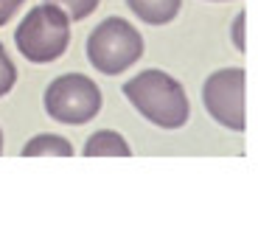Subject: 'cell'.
I'll return each mask as SVG.
<instances>
[{"instance_id":"obj_1","label":"cell","mask_w":258,"mask_h":227,"mask_svg":"<svg viewBox=\"0 0 258 227\" xmlns=\"http://www.w3.org/2000/svg\"><path fill=\"white\" fill-rule=\"evenodd\" d=\"M123 96L146 121L163 129H180L191 115V104L177 79L163 70H143L123 85Z\"/></svg>"},{"instance_id":"obj_2","label":"cell","mask_w":258,"mask_h":227,"mask_svg":"<svg viewBox=\"0 0 258 227\" xmlns=\"http://www.w3.org/2000/svg\"><path fill=\"white\" fill-rule=\"evenodd\" d=\"M14 42L17 51L28 59V62H53L68 51L71 42V20L53 3H42L34 6L31 12L23 17V23L14 31Z\"/></svg>"},{"instance_id":"obj_3","label":"cell","mask_w":258,"mask_h":227,"mask_svg":"<svg viewBox=\"0 0 258 227\" xmlns=\"http://www.w3.org/2000/svg\"><path fill=\"white\" fill-rule=\"evenodd\" d=\"M143 56V37L132 23L121 17H107L87 37V59L96 70L118 76Z\"/></svg>"},{"instance_id":"obj_4","label":"cell","mask_w":258,"mask_h":227,"mask_svg":"<svg viewBox=\"0 0 258 227\" xmlns=\"http://www.w3.org/2000/svg\"><path fill=\"white\" fill-rule=\"evenodd\" d=\"M101 110V90L82 73L53 79L45 90V112L59 123H87Z\"/></svg>"},{"instance_id":"obj_5","label":"cell","mask_w":258,"mask_h":227,"mask_svg":"<svg viewBox=\"0 0 258 227\" xmlns=\"http://www.w3.org/2000/svg\"><path fill=\"white\" fill-rule=\"evenodd\" d=\"M244 82L247 73L241 67H225L205 79L202 104L211 112L213 121L233 132L244 129Z\"/></svg>"},{"instance_id":"obj_6","label":"cell","mask_w":258,"mask_h":227,"mask_svg":"<svg viewBox=\"0 0 258 227\" xmlns=\"http://www.w3.org/2000/svg\"><path fill=\"white\" fill-rule=\"evenodd\" d=\"M126 6L132 9L141 23H149V26H166L177 17L182 0H126Z\"/></svg>"},{"instance_id":"obj_7","label":"cell","mask_w":258,"mask_h":227,"mask_svg":"<svg viewBox=\"0 0 258 227\" xmlns=\"http://www.w3.org/2000/svg\"><path fill=\"white\" fill-rule=\"evenodd\" d=\"M82 155L84 157H129L132 149H129V143L123 140V135H118V132H112V129H101L93 137H87Z\"/></svg>"},{"instance_id":"obj_8","label":"cell","mask_w":258,"mask_h":227,"mask_svg":"<svg viewBox=\"0 0 258 227\" xmlns=\"http://www.w3.org/2000/svg\"><path fill=\"white\" fill-rule=\"evenodd\" d=\"M39 155H53V157H73L71 140L59 135H34L23 146V157H39Z\"/></svg>"},{"instance_id":"obj_9","label":"cell","mask_w":258,"mask_h":227,"mask_svg":"<svg viewBox=\"0 0 258 227\" xmlns=\"http://www.w3.org/2000/svg\"><path fill=\"white\" fill-rule=\"evenodd\" d=\"M45 3L59 6L68 14V20H84L98 9V0H45Z\"/></svg>"},{"instance_id":"obj_10","label":"cell","mask_w":258,"mask_h":227,"mask_svg":"<svg viewBox=\"0 0 258 227\" xmlns=\"http://www.w3.org/2000/svg\"><path fill=\"white\" fill-rule=\"evenodd\" d=\"M14 82H17V70H14V62L9 59L6 48L0 45V98H3L9 90H12Z\"/></svg>"},{"instance_id":"obj_11","label":"cell","mask_w":258,"mask_h":227,"mask_svg":"<svg viewBox=\"0 0 258 227\" xmlns=\"http://www.w3.org/2000/svg\"><path fill=\"white\" fill-rule=\"evenodd\" d=\"M26 0H0V26H6L9 20L17 14V9L23 6Z\"/></svg>"},{"instance_id":"obj_12","label":"cell","mask_w":258,"mask_h":227,"mask_svg":"<svg viewBox=\"0 0 258 227\" xmlns=\"http://www.w3.org/2000/svg\"><path fill=\"white\" fill-rule=\"evenodd\" d=\"M233 42H236V48L239 51H244V12L236 17V23H233Z\"/></svg>"},{"instance_id":"obj_13","label":"cell","mask_w":258,"mask_h":227,"mask_svg":"<svg viewBox=\"0 0 258 227\" xmlns=\"http://www.w3.org/2000/svg\"><path fill=\"white\" fill-rule=\"evenodd\" d=\"M0 152H3V132H0Z\"/></svg>"}]
</instances>
